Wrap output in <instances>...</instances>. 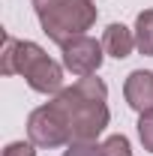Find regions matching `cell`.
I'll return each instance as SVG.
<instances>
[{
  "mask_svg": "<svg viewBox=\"0 0 153 156\" xmlns=\"http://www.w3.org/2000/svg\"><path fill=\"white\" fill-rule=\"evenodd\" d=\"M108 87L102 78L84 75L78 78L72 87H63L57 96L51 99L57 105L66 123H69V135L72 141H96L108 126Z\"/></svg>",
  "mask_w": 153,
  "mask_h": 156,
  "instance_id": "6da1fadb",
  "label": "cell"
},
{
  "mask_svg": "<svg viewBox=\"0 0 153 156\" xmlns=\"http://www.w3.org/2000/svg\"><path fill=\"white\" fill-rule=\"evenodd\" d=\"M0 72L3 75H24L30 90H36V93H60L63 90V66L57 60H51L36 42L15 39L9 33H3Z\"/></svg>",
  "mask_w": 153,
  "mask_h": 156,
  "instance_id": "7a4b0ae2",
  "label": "cell"
},
{
  "mask_svg": "<svg viewBox=\"0 0 153 156\" xmlns=\"http://www.w3.org/2000/svg\"><path fill=\"white\" fill-rule=\"evenodd\" d=\"M33 12L45 36L60 48L69 39L84 36V30H90L99 15L93 0H33Z\"/></svg>",
  "mask_w": 153,
  "mask_h": 156,
  "instance_id": "3957f363",
  "label": "cell"
},
{
  "mask_svg": "<svg viewBox=\"0 0 153 156\" xmlns=\"http://www.w3.org/2000/svg\"><path fill=\"white\" fill-rule=\"evenodd\" d=\"M27 135L36 147H45V150H54V147H66L72 135H69V123L54 102H45L39 105L36 111H30L27 117Z\"/></svg>",
  "mask_w": 153,
  "mask_h": 156,
  "instance_id": "277c9868",
  "label": "cell"
},
{
  "mask_svg": "<svg viewBox=\"0 0 153 156\" xmlns=\"http://www.w3.org/2000/svg\"><path fill=\"white\" fill-rule=\"evenodd\" d=\"M105 60V48L102 42H96L93 36H75L63 45V69H69L72 75L84 78V75H96L99 66Z\"/></svg>",
  "mask_w": 153,
  "mask_h": 156,
  "instance_id": "5b68a950",
  "label": "cell"
},
{
  "mask_svg": "<svg viewBox=\"0 0 153 156\" xmlns=\"http://www.w3.org/2000/svg\"><path fill=\"white\" fill-rule=\"evenodd\" d=\"M123 96H126V105L135 108L138 114L150 111L153 108V72L150 69H135L126 75V84H123Z\"/></svg>",
  "mask_w": 153,
  "mask_h": 156,
  "instance_id": "8992f818",
  "label": "cell"
},
{
  "mask_svg": "<svg viewBox=\"0 0 153 156\" xmlns=\"http://www.w3.org/2000/svg\"><path fill=\"white\" fill-rule=\"evenodd\" d=\"M102 48H105V54H111L117 60L129 57L135 51V30L123 27V24H108L102 33Z\"/></svg>",
  "mask_w": 153,
  "mask_h": 156,
  "instance_id": "52a82bcc",
  "label": "cell"
},
{
  "mask_svg": "<svg viewBox=\"0 0 153 156\" xmlns=\"http://www.w3.org/2000/svg\"><path fill=\"white\" fill-rule=\"evenodd\" d=\"M135 48L144 57H153V9L138 12L135 18Z\"/></svg>",
  "mask_w": 153,
  "mask_h": 156,
  "instance_id": "ba28073f",
  "label": "cell"
},
{
  "mask_svg": "<svg viewBox=\"0 0 153 156\" xmlns=\"http://www.w3.org/2000/svg\"><path fill=\"white\" fill-rule=\"evenodd\" d=\"M99 147H102V156H132V147H129L126 135H111V138H105Z\"/></svg>",
  "mask_w": 153,
  "mask_h": 156,
  "instance_id": "9c48e42d",
  "label": "cell"
},
{
  "mask_svg": "<svg viewBox=\"0 0 153 156\" xmlns=\"http://www.w3.org/2000/svg\"><path fill=\"white\" fill-rule=\"evenodd\" d=\"M63 156H102V147L96 141H69Z\"/></svg>",
  "mask_w": 153,
  "mask_h": 156,
  "instance_id": "30bf717a",
  "label": "cell"
},
{
  "mask_svg": "<svg viewBox=\"0 0 153 156\" xmlns=\"http://www.w3.org/2000/svg\"><path fill=\"white\" fill-rule=\"evenodd\" d=\"M138 138H141L144 150H150V153H153V108L138 117Z\"/></svg>",
  "mask_w": 153,
  "mask_h": 156,
  "instance_id": "8fae6325",
  "label": "cell"
},
{
  "mask_svg": "<svg viewBox=\"0 0 153 156\" xmlns=\"http://www.w3.org/2000/svg\"><path fill=\"white\" fill-rule=\"evenodd\" d=\"M3 156H36V150H33V141H12L6 144Z\"/></svg>",
  "mask_w": 153,
  "mask_h": 156,
  "instance_id": "7c38bea8",
  "label": "cell"
}]
</instances>
